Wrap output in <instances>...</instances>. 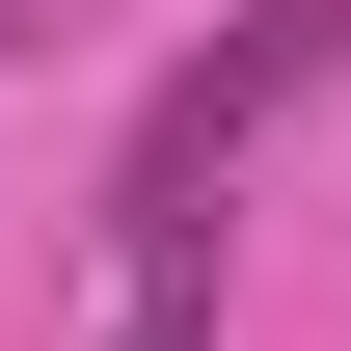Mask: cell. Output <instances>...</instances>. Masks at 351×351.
Returning a JSON list of instances; mask_svg holds the SVG:
<instances>
[{"instance_id":"obj_1","label":"cell","mask_w":351,"mask_h":351,"mask_svg":"<svg viewBox=\"0 0 351 351\" xmlns=\"http://www.w3.org/2000/svg\"><path fill=\"white\" fill-rule=\"evenodd\" d=\"M27 27H54V0H0V54H27Z\"/></svg>"}]
</instances>
